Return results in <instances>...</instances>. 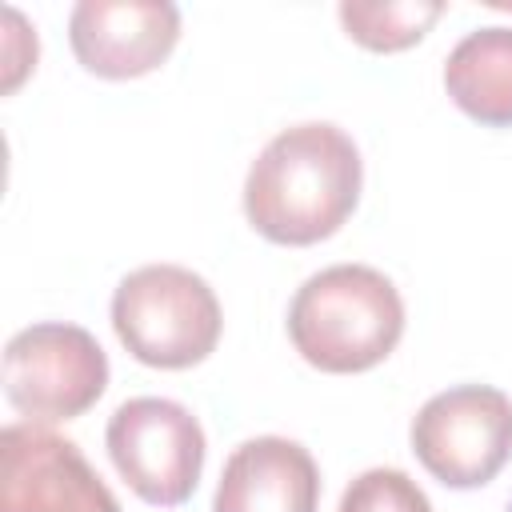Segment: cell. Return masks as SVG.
Masks as SVG:
<instances>
[{"label":"cell","instance_id":"cell-1","mask_svg":"<svg viewBox=\"0 0 512 512\" xmlns=\"http://www.w3.org/2000/svg\"><path fill=\"white\" fill-rule=\"evenodd\" d=\"M364 164L352 136L328 120L276 132L244 180L248 224L288 248H308L340 232L356 212Z\"/></svg>","mask_w":512,"mask_h":512},{"label":"cell","instance_id":"cell-2","mask_svg":"<svg viewBox=\"0 0 512 512\" xmlns=\"http://www.w3.org/2000/svg\"><path fill=\"white\" fill-rule=\"evenodd\" d=\"M292 348L320 372H368L404 336L396 284L368 264H332L308 276L288 304Z\"/></svg>","mask_w":512,"mask_h":512},{"label":"cell","instance_id":"cell-3","mask_svg":"<svg viewBox=\"0 0 512 512\" xmlns=\"http://www.w3.org/2000/svg\"><path fill=\"white\" fill-rule=\"evenodd\" d=\"M112 328L132 360L164 372L216 352L224 316L212 284L180 264H144L112 292Z\"/></svg>","mask_w":512,"mask_h":512},{"label":"cell","instance_id":"cell-4","mask_svg":"<svg viewBox=\"0 0 512 512\" xmlns=\"http://www.w3.org/2000/svg\"><path fill=\"white\" fill-rule=\"evenodd\" d=\"M8 404L28 424L84 416L108 388V356L80 324H32L4 344L0 364Z\"/></svg>","mask_w":512,"mask_h":512},{"label":"cell","instance_id":"cell-5","mask_svg":"<svg viewBox=\"0 0 512 512\" xmlns=\"http://www.w3.org/2000/svg\"><path fill=\"white\" fill-rule=\"evenodd\" d=\"M412 452L444 488H480L512 456V396L492 384H456L412 416Z\"/></svg>","mask_w":512,"mask_h":512},{"label":"cell","instance_id":"cell-6","mask_svg":"<svg viewBox=\"0 0 512 512\" xmlns=\"http://www.w3.org/2000/svg\"><path fill=\"white\" fill-rule=\"evenodd\" d=\"M104 444L124 484L156 508H176L196 492L208 448L200 420L168 396L124 400L108 420Z\"/></svg>","mask_w":512,"mask_h":512},{"label":"cell","instance_id":"cell-7","mask_svg":"<svg viewBox=\"0 0 512 512\" xmlns=\"http://www.w3.org/2000/svg\"><path fill=\"white\" fill-rule=\"evenodd\" d=\"M0 512H120V504L72 440L24 420L0 432Z\"/></svg>","mask_w":512,"mask_h":512},{"label":"cell","instance_id":"cell-8","mask_svg":"<svg viewBox=\"0 0 512 512\" xmlns=\"http://www.w3.org/2000/svg\"><path fill=\"white\" fill-rule=\"evenodd\" d=\"M180 40L172 0H80L68 16V44L84 72L136 80L160 68Z\"/></svg>","mask_w":512,"mask_h":512},{"label":"cell","instance_id":"cell-9","mask_svg":"<svg viewBox=\"0 0 512 512\" xmlns=\"http://www.w3.org/2000/svg\"><path fill=\"white\" fill-rule=\"evenodd\" d=\"M320 468L288 436H256L224 460L212 512H316Z\"/></svg>","mask_w":512,"mask_h":512},{"label":"cell","instance_id":"cell-10","mask_svg":"<svg viewBox=\"0 0 512 512\" xmlns=\"http://www.w3.org/2000/svg\"><path fill=\"white\" fill-rule=\"evenodd\" d=\"M452 104L484 128H512V28L488 24L468 32L444 60Z\"/></svg>","mask_w":512,"mask_h":512},{"label":"cell","instance_id":"cell-11","mask_svg":"<svg viewBox=\"0 0 512 512\" xmlns=\"http://www.w3.org/2000/svg\"><path fill=\"white\" fill-rule=\"evenodd\" d=\"M444 16L440 0H344L340 24L368 52H404Z\"/></svg>","mask_w":512,"mask_h":512},{"label":"cell","instance_id":"cell-12","mask_svg":"<svg viewBox=\"0 0 512 512\" xmlns=\"http://www.w3.org/2000/svg\"><path fill=\"white\" fill-rule=\"evenodd\" d=\"M336 512H432V504L408 472L368 468L344 488Z\"/></svg>","mask_w":512,"mask_h":512},{"label":"cell","instance_id":"cell-13","mask_svg":"<svg viewBox=\"0 0 512 512\" xmlns=\"http://www.w3.org/2000/svg\"><path fill=\"white\" fill-rule=\"evenodd\" d=\"M8 36H4V92H12L28 68H36V32L24 24L16 8H4Z\"/></svg>","mask_w":512,"mask_h":512},{"label":"cell","instance_id":"cell-14","mask_svg":"<svg viewBox=\"0 0 512 512\" xmlns=\"http://www.w3.org/2000/svg\"><path fill=\"white\" fill-rule=\"evenodd\" d=\"M508 512H512V500H508Z\"/></svg>","mask_w":512,"mask_h":512}]
</instances>
